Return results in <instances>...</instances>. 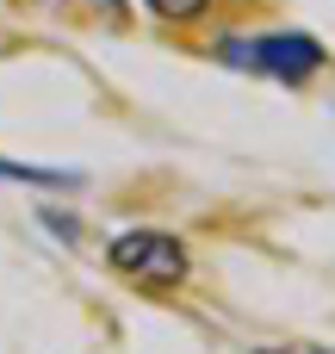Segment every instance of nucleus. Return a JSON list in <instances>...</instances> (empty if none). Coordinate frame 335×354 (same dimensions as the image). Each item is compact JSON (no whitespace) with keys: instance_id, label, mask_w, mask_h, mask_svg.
<instances>
[{"instance_id":"3","label":"nucleus","mask_w":335,"mask_h":354,"mask_svg":"<svg viewBox=\"0 0 335 354\" xmlns=\"http://www.w3.org/2000/svg\"><path fill=\"white\" fill-rule=\"evenodd\" d=\"M143 6H149V12H162V19H193L205 0H143Z\"/></svg>"},{"instance_id":"4","label":"nucleus","mask_w":335,"mask_h":354,"mask_svg":"<svg viewBox=\"0 0 335 354\" xmlns=\"http://www.w3.org/2000/svg\"><path fill=\"white\" fill-rule=\"evenodd\" d=\"M267 354H335V348H267Z\"/></svg>"},{"instance_id":"2","label":"nucleus","mask_w":335,"mask_h":354,"mask_svg":"<svg viewBox=\"0 0 335 354\" xmlns=\"http://www.w3.org/2000/svg\"><path fill=\"white\" fill-rule=\"evenodd\" d=\"M224 62L255 68V75H280V81H305L323 62V50H317V37H255V44H224Z\"/></svg>"},{"instance_id":"1","label":"nucleus","mask_w":335,"mask_h":354,"mask_svg":"<svg viewBox=\"0 0 335 354\" xmlns=\"http://www.w3.org/2000/svg\"><path fill=\"white\" fill-rule=\"evenodd\" d=\"M112 268L143 280V286H180L186 280V249L162 230H131V236L112 243Z\"/></svg>"},{"instance_id":"5","label":"nucleus","mask_w":335,"mask_h":354,"mask_svg":"<svg viewBox=\"0 0 335 354\" xmlns=\"http://www.w3.org/2000/svg\"><path fill=\"white\" fill-rule=\"evenodd\" d=\"M106 6H112V0H106Z\"/></svg>"}]
</instances>
